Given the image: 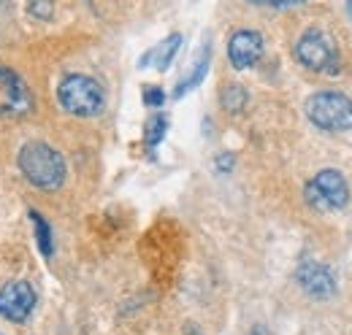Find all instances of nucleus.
Wrapping results in <instances>:
<instances>
[{
    "mask_svg": "<svg viewBox=\"0 0 352 335\" xmlns=\"http://www.w3.org/2000/svg\"><path fill=\"white\" fill-rule=\"evenodd\" d=\"M347 14H350V19H352V0H347Z\"/></svg>",
    "mask_w": 352,
    "mask_h": 335,
    "instance_id": "18",
    "label": "nucleus"
},
{
    "mask_svg": "<svg viewBox=\"0 0 352 335\" xmlns=\"http://www.w3.org/2000/svg\"><path fill=\"white\" fill-rule=\"evenodd\" d=\"M304 198L314 211L328 213V211H339L350 203V184L342 176V170L336 168H325L320 170L311 181H307Z\"/></svg>",
    "mask_w": 352,
    "mask_h": 335,
    "instance_id": "4",
    "label": "nucleus"
},
{
    "mask_svg": "<svg viewBox=\"0 0 352 335\" xmlns=\"http://www.w3.org/2000/svg\"><path fill=\"white\" fill-rule=\"evenodd\" d=\"M179 46H182V36H179V33L168 36L166 41L157 43L155 49H149V51L141 57V68H146V62H155V68H157V71H166V68L171 65V60L176 57Z\"/></svg>",
    "mask_w": 352,
    "mask_h": 335,
    "instance_id": "10",
    "label": "nucleus"
},
{
    "mask_svg": "<svg viewBox=\"0 0 352 335\" xmlns=\"http://www.w3.org/2000/svg\"><path fill=\"white\" fill-rule=\"evenodd\" d=\"M220 100H222V108H225V111L239 114V111L247 106V89H244L241 84H225Z\"/></svg>",
    "mask_w": 352,
    "mask_h": 335,
    "instance_id": "13",
    "label": "nucleus"
},
{
    "mask_svg": "<svg viewBox=\"0 0 352 335\" xmlns=\"http://www.w3.org/2000/svg\"><path fill=\"white\" fill-rule=\"evenodd\" d=\"M36 308V292L28 281L16 279V281H8L0 287V316L14 322V325H22L30 319Z\"/></svg>",
    "mask_w": 352,
    "mask_h": 335,
    "instance_id": "7",
    "label": "nucleus"
},
{
    "mask_svg": "<svg viewBox=\"0 0 352 335\" xmlns=\"http://www.w3.org/2000/svg\"><path fill=\"white\" fill-rule=\"evenodd\" d=\"M263 57V36L255 30H236L228 41V60L236 71L252 68Z\"/></svg>",
    "mask_w": 352,
    "mask_h": 335,
    "instance_id": "9",
    "label": "nucleus"
},
{
    "mask_svg": "<svg viewBox=\"0 0 352 335\" xmlns=\"http://www.w3.org/2000/svg\"><path fill=\"white\" fill-rule=\"evenodd\" d=\"M33 108L36 100L25 79L16 71L0 65V119H22L33 114Z\"/></svg>",
    "mask_w": 352,
    "mask_h": 335,
    "instance_id": "6",
    "label": "nucleus"
},
{
    "mask_svg": "<svg viewBox=\"0 0 352 335\" xmlns=\"http://www.w3.org/2000/svg\"><path fill=\"white\" fill-rule=\"evenodd\" d=\"M30 222H33V230H36V244L44 257L54 254V238H52V227L38 211H30Z\"/></svg>",
    "mask_w": 352,
    "mask_h": 335,
    "instance_id": "12",
    "label": "nucleus"
},
{
    "mask_svg": "<svg viewBox=\"0 0 352 335\" xmlns=\"http://www.w3.org/2000/svg\"><path fill=\"white\" fill-rule=\"evenodd\" d=\"M16 163H19V170L25 173V178L33 187L49 189V192L52 189H60L63 181H65V173H68L63 154L57 149H52L49 143H44V141L25 143Z\"/></svg>",
    "mask_w": 352,
    "mask_h": 335,
    "instance_id": "1",
    "label": "nucleus"
},
{
    "mask_svg": "<svg viewBox=\"0 0 352 335\" xmlns=\"http://www.w3.org/2000/svg\"><path fill=\"white\" fill-rule=\"evenodd\" d=\"M309 122L325 132H350L352 130V100L342 92H314L307 100Z\"/></svg>",
    "mask_w": 352,
    "mask_h": 335,
    "instance_id": "3",
    "label": "nucleus"
},
{
    "mask_svg": "<svg viewBox=\"0 0 352 335\" xmlns=\"http://www.w3.org/2000/svg\"><path fill=\"white\" fill-rule=\"evenodd\" d=\"M214 165H217V170H222V173H228V170L233 168V154H228V152H225V154H220V157L214 160Z\"/></svg>",
    "mask_w": 352,
    "mask_h": 335,
    "instance_id": "16",
    "label": "nucleus"
},
{
    "mask_svg": "<svg viewBox=\"0 0 352 335\" xmlns=\"http://www.w3.org/2000/svg\"><path fill=\"white\" fill-rule=\"evenodd\" d=\"M144 103H146L149 108H163V103H166V92H163L160 86H155V84H149V86L144 89Z\"/></svg>",
    "mask_w": 352,
    "mask_h": 335,
    "instance_id": "15",
    "label": "nucleus"
},
{
    "mask_svg": "<svg viewBox=\"0 0 352 335\" xmlns=\"http://www.w3.org/2000/svg\"><path fill=\"white\" fill-rule=\"evenodd\" d=\"M57 100L74 117H98L106 106L103 86L92 76H85V73L65 76L57 86Z\"/></svg>",
    "mask_w": 352,
    "mask_h": 335,
    "instance_id": "2",
    "label": "nucleus"
},
{
    "mask_svg": "<svg viewBox=\"0 0 352 335\" xmlns=\"http://www.w3.org/2000/svg\"><path fill=\"white\" fill-rule=\"evenodd\" d=\"M209 60H212V49H209V43L198 51V57H195V62H192V71L179 82V86L174 89V97H182L184 92H190V89H195L198 84L206 79V71H209Z\"/></svg>",
    "mask_w": 352,
    "mask_h": 335,
    "instance_id": "11",
    "label": "nucleus"
},
{
    "mask_svg": "<svg viewBox=\"0 0 352 335\" xmlns=\"http://www.w3.org/2000/svg\"><path fill=\"white\" fill-rule=\"evenodd\" d=\"M296 60L314 73H336L339 71V51H336L333 41L320 30H307L298 38Z\"/></svg>",
    "mask_w": 352,
    "mask_h": 335,
    "instance_id": "5",
    "label": "nucleus"
},
{
    "mask_svg": "<svg viewBox=\"0 0 352 335\" xmlns=\"http://www.w3.org/2000/svg\"><path fill=\"white\" fill-rule=\"evenodd\" d=\"M265 3H271L274 8H290V5H301L304 0H265Z\"/></svg>",
    "mask_w": 352,
    "mask_h": 335,
    "instance_id": "17",
    "label": "nucleus"
},
{
    "mask_svg": "<svg viewBox=\"0 0 352 335\" xmlns=\"http://www.w3.org/2000/svg\"><path fill=\"white\" fill-rule=\"evenodd\" d=\"M252 3H263V0H252Z\"/></svg>",
    "mask_w": 352,
    "mask_h": 335,
    "instance_id": "19",
    "label": "nucleus"
},
{
    "mask_svg": "<svg viewBox=\"0 0 352 335\" xmlns=\"http://www.w3.org/2000/svg\"><path fill=\"white\" fill-rule=\"evenodd\" d=\"M166 130H168V119H166L163 114H155V117L146 122V132H144V141H146V146H149V149H152V146H157V143L163 141Z\"/></svg>",
    "mask_w": 352,
    "mask_h": 335,
    "instance_id": "14",
    "label": "nucleus"
},
{
    "mask_svg": "<svg viewBox=\"0 0 352 335\" xmlns=\"http://www.w3.org/2000/svg\"><path fill=\"white\" fill-rule=\"evenodd\" d=\"M296 281H298V287H301L309 297H314V300H328V297H333V292H336V279H333V273H331L325 265L314 262V259H304V262L298 265Z\"/></svg>",
    "mask_w": 352,
    "mask_h": 335,
    "instance_id": "8",
    "label": "nucleus"
}]
</instances>
